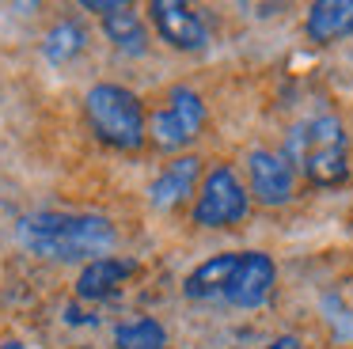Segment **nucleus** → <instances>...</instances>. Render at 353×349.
I'll return each mask as SVG.
<instances>
[{
  "mask_svg": "<svg viewBox=\"0 0 353 349\" xmlns=\"http://www.w3.org/2000/svg\"><path fill=\"white\" fill-rule=\"evenodd\" d=\"M239 266V250H224V255L205 258L201 266H194L190 277L183 281V296L186 300H224V288H228L232 273Z\"/></svg>",
  "mask_w": 353,
  "mask_h": 349,
  "instance_id": "nucleus-11",
  "label": "nucleus"
},
{
  "mask_svg": "<svg viewBox=\"0 0 353 349\" xmlns=\"http://www.w3.org/2000/svg\"><path fill=\"white\" fill-rule=\"evenodd\" d=\"M281 156L312 186H342L350 179V137L334 114H319L292 126Z\"/></svg>",
  "mask_w": 353,
  "mask_h": 349,
  "instance_id": "nucleus-2",
  "label": "nucleus"
},
{
  "mask_svg": "<svg viewBox=\"0 0 353 349\" xmlns=\"http://www.w3.org/2000/svg\"><path fill=\"white\" fill-rule=\"evenodd\" d=\"M247 209H251V194L236 179V171L232 167H213L201 182L190 217L198 228H232L247 217Z\"/></svg>",
  "mask_w": 353,
  "mask_h": 349,
  "instance_id": "nucleus-4",
  "label": "nucleus"
},
{
  "mask_svg": "<svg viewBox=\"0 0 353 349\" xmlns=\"http://www.w3.org/2000/svg\"><path fill=\"white\" fill-rule=\"evenodd\" d=\"M266 349H300V338L296 334H281V338H274Z\"/></svg>",
  "mask_w": 353,
  "mask_h": 349,
  "instance_id": "nucleus-16",
  "label": "nucleus"
},
{
  "mask_svg": "<svg viewBox=\"0 0 353 349\" xmlns=\"http://www.w3.org/2000/svg\"><path fill=\"white\" fill-rule=\"evenodd\" d=\"M201 126H205V103H201V95L194 88L175 83L168 95V106L156 110L152 121H148V137H152L156 148L179 152L201 133Z\"/></svg>",
  "mask_w": 353,
  "mask_h": 349,
  "instance_id": "nucleus-5",
  "label": "nucleus"
},
{
  "mask_svg": "<svg viewBox=\"0 0 353 349\" xmlns=\"http://www.w3.org/2000/svg\"><path fill=\"white\" fill-rule=\"evenodd\" d=\"M0 349H23V341H16V338H4V341H0Z\"/></svg>",
  "mask_w": 353,
  "mask_h": 349,
  "instance_id": "nucleus-17",
  "label": "nucleus"
},
{
  "mask_svg": "<svg viewBox=\"0 0 353 349\" xmlns=\"http://www.w3.org/2000/svg\"><path fill=\"white\" fill-rule=\"evenodd\" d=\"M84 114L92 133L107 148L118 152H137L148 141V118L141 99L122 83H95L84 95Z\"/></svg>",
  "mask_w": 353,
  "mask_h": 349,
  "instance_id": "nucleus-3",
  "label": "nucleus"
},
{
  "mask_svg": "<svg viewBox=\"0 0 353 349\" xmlns=\"http://www.w3.org/2000/svg\"><path fill=\"white\" fill-rule=\"evenodd\" d=\"M198 174H201V159L198 156L171 159V163L152 179V186H148V201H152L156 209H175V205H183L186 197L194 194Z\"/></svg>",
  "mask_w": 353,
  "mask_h": 349,
  "instance_id": "nucleus-10",
  "label": "nucleus"
},
{
  "mask_svg": "<svg viewBox=\"0 0 353 349\" xmlns=\"http://www.w3.org/2000/svg\"><path fill=\"white\" fill-rule=\"evenodd\" d=\"M16 235L31 255L46 262H99L110 258L118 232L103 212H31L16 224Z\"/></svg>",
  "mask_w": 353,
  "mask_h": 349,
  "instance_id": "nucleus-1",
  "label": "nucleus"
},
{
  "mask_svg": "<svg viewBox=\"0 0 353 349\" xmlns=\"http://www.w3.org/2000/svg\"><path fill=\"white\" fill-rule=\"evenodd\" d=\"M304 30L319 46H330L338 38L353 34V0H315L307 8Z\"/></svg>",
  "mask_w": 353,
  "mask_h": 349,
  "instance_id": "nucleus-13",
  "label": "nucleus"
},
{
  "mask_svg": "<svg viewBox=\"0 0 353 349\" xmlns=\"http://www.w3.org/2000/svg\"><path fill=\"white\" fill-rule=\"evenodd\" d=\"M99 19H103V34L110 38V46H114L118 53H125V57H145L148 53L145 19H141L125 0H114V8H110L107 15H99Z\"/></svg>",
  "mask_w": 353,
  "mask_h": 349,
  "instance_id": "nucleus-12",
  "label": "nucleus"
},
{
  "mask_svg": "<svg viewBox=\"0 0 353 349\" xmlns=\"http://www.w3.org/2000/svg\"><path fill=\"white\" fill-rule=\"evenodd\" d=\"M247 174H251V194L259 205H285L296 190V171L289 167V159L281 152L254 148L247 156Z\"/></svg>",
  "mask_w": 353,
  "mask_h": 349,
  "instance_id": "nucleus-8",
  "label": "nucleus"
},
{
  "mask_svg": "<svg viewBox=\"0 0 353 349\" xmlns=\"http://www.w3.org/2000/svg\"><path fill=\"white\" fill-rule=\"evenodd\" d=\"M118 349H168V330L156 319H133V323H118L114 330Z\"/></svg>",
  "mask_w": 353,
  "mask_h": 349,
  "instance_id": "nucleus-15",
  "label": "nucleus"
},
{
  "mask_svg": "<svg viewBox=\"0 0 353 349\" xmlns=\"http://www.w3.org/2000/svg\"><path fill=\"white\" fill-rule=\"evenodd\" d=\"M274 281H277L274 258L262 255V250H239V266L232 273L228 288H224V303L243 308V311L262 308L270 300V292H274Z\"/></svg>",
  "mask_w": 353,
  "mask_h": 349,
  "instance_id": "nucleus-7",
  "label": "nucleus"
},
{
  "mask_svg": "<svg viewBox=\"0 0 353 349\" xmlns=\"http://www.w3.org/2000/svg\"><path fill=\"white\" fill-rule=\"evenodd\" d=\"M133 270H137V262H133V258H118V255L99 258V262H88L84 270H80V277H77V296L88 300V303L110 300V296L122 292L125 277H130Z\"/></svg>",
  "mask_w": 353,
  "mask_h": 349,
  "instance_id": "nucleus-9",
  "label": "nucleus"
},
{
  "mask_svg": "<svg viewBox=\"0 0 353 349\" xmlns=\"http://www.w3.org/2000/svg\"><path fill=\"white\" fill-rule=\"evenodd\" d=\"M84 46H88L84 27H80L77 19H61V23H54V27H50L46 42H42V53H46L50 65H69L72 57H80V53H84Z\"/></svg>",
  "mask_w": 353,
  "mask_h": 349,
  "instance_id": "nucleus-14",
  "label": "nucleus"
},
{
  "mask_svg": "<svg viewBox=\"0 0 353 349\" xmlns=\"http://www.w3.org/2000/svg\"><path fill=\"white\" fill-rule=\"evenodd\" d=\"M148 19H152L156 34L183 53H198L209 46V27L201 23V15L183 0H152L148 4Z\"/></svg>",
  "mask_w": 353,
  "mask_h": 349,
  "instance_id": "nucleus-6",
  "label": "nucleus"
}]
</instances>
